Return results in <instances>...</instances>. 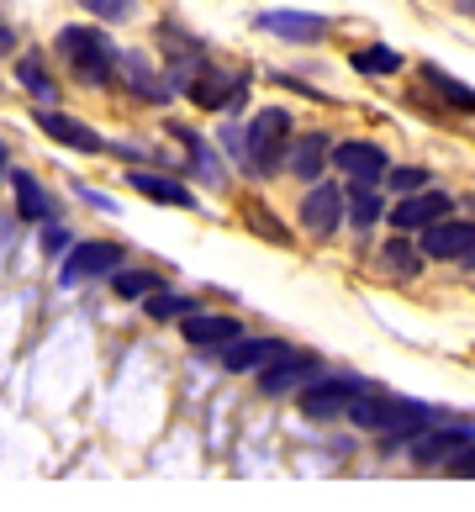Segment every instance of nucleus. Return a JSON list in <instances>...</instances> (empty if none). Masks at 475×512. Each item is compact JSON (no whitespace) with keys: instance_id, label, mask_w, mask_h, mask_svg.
<instances>
[{"instance_id":"f257e3e1","label":"nucleus","mask_w":475,"mask_h":512,"mask_svg":"<svg viewBox=\"0 0 475 512\" xmlns=\"http://www.w3.org/2000/svg\"><path fill=\"white\" fill-rule=\"evenodd\" d=\"M439 417H449V412L428 407V402H412V396H391V391L370 386V391L354 402L349 423L365 428V433H375L380 454H391V449H412V439H423V433L439 423Z\"/></svg>"},{"instance_id":"f03ea898","label":"nucleus","mask_w":475,"mask_h":512,"mask_svg":"<svg viewBox=\"0 0 475 512\" xmlns=\"http://www.w3.org/2000/svg\"><path fill=\"white\" fill-rule=\"evenodd\" d=\"M243 138H249V175H275V169L291 159V117H285L280 106H264L249 117V127H243Z\"/></svg>"},{"instance_id":"7ed1b4c3","label":"nucleus","mask_w":475,"mask_h":512,"mask_svg":"<svg viewBox=\"0 0 475 512\" xmlns=\"http://www.w3.org/2000/svg\"><path fill=\"white\" fill-rule=\"evenodd\" d=\"M59 53L69 59V69L80 74V85H111V74H117V48L106 43L95 27H64L59 32Z\"/></svg>"},{"instance_id":"20e7f679","label":"nucleus","mask_w":475,"mask_h":512,"mask_svg":"<svg viewBox=\"0 0 475 512\" xmlns=\"http://www.w3.org/2000/svg\"><path fill=\"white\" fill-rule=\"evenodd\" d=\"M465 449H475V417H439L423 439H412L407 460L417 470H444L449 460H460Z\"/></svg>"},{"instance_id":"39448f33","label":"nucleus","mask_w":475,"mask_h":512,"mask_svg":"<svg viewBox=\"0 0 475 512\" xmlns=\"http://www.w3.org/2000/svg\"><path fill=\"white\" fill-rule=\"evenodd\" d=\"M365 391H370L365 375H349V370L344 375H322V381H312L307 391L296 396V407L307 412L312 423H333V417H349Z\"/></svg>"},{"instance_id":"423d86ee","label":"nucleus","mask_w":475,"mask_h":512,"mask_svg":"<svg viewBox=\"0 0 475 512\" xmlns=\"http://www.w3.org/2000/svg\"><path fill=\"white\" fill-rule=\"evenodd\" d=\"M127 264V249L122 243H111V238H85V243H74V249L64 254L59 264V286H85V280H101V275H117Z\"/></svg>"},{"instance_id":"0eeeda50","label":"nucleus","mask_w":475,"mask_h":512,"mask_svg":"<svg viewBox=\"0 0 475 512\" xmlns=\"http://www.w3.org/2000/svg\"><path fill=\"white\" fill-rule=\"evenodd\" d=\"M333 169L349 185H380L391 175V154L380 143H370V138H344L333 148Z\"/></svg>"},{"instance_id":"6e6552de","label":"nucleus","mask_w":475,"mask_h":512,"mask_svg":"<svg viewBox=\"0 0 475 512\" xmlns=\"http://www.w3.org/2000/svg\"><path fill=\"white\" fill-rule=\"evenodd\" d=\"M312 381H322V359L317 354H285L280 365H270L259 375V396H270V402H280V396H301Z\"/></svg>"},{"instance_id":"1a4fd4ad","label":"nucleus","mask_w":475,"mask_h":512,"mask_svg":"<svg viewBox=\"0 0 475 512\" xmlns=\"http://www.w3.org/2000/svg\"><path fill=\"white\" fill-rule=\"evenodd\" d=\"M185 96L196 101L201 111H238L243 96H249V74H227V69H212V64H206L196 80H190Z\"/></svg>"},{"instance_id":"9d476101","label":"nucleus","mask_w":475,"mask_h":512,"mask_svg":"<svg viewBox=\"0 0 475 512\" xmlns=\"http://www.w3.org/2000/svg\"><path fill=\"white\" fill-rule=\"evenodd\" d=\"M444 217H454V196L449 191H417V196H402L391 206V227L396 233H428V227H439Z\"/></svg>"},{"instance_id":"9b49d317","label":"nucleus","mask_w":475,"mask_h":512,"mask_svg":"<svg viewBox=\"0 0 475 512\" xmlns=\"http://www.w3.org/2000/svg\"><path fill=\"white\" fill-rule=\"evenodd\" d=\"M344 222H349V191H338V185H312V191L301 196V227H307L312 238H333Z\"/></svg>"},{"instance_id":"f8f14e48","label":"nucleus","mask_w":475,"mask_h":512,"mask_svg":"<svg viewBox=\"0 0 475 512\" xmlns=\"http://www.w3.org/2000/svg\"><path fill=\"white\" fill-rule=\"evenodd\" d=\"M285 354H296L285 338H238L233 349H222L217 359H222V370L227 375H264L270 365H280Z\"/></svg>"},{"instance_id":"ddd939ff","label":"nucleus","mask_w":475,"mask_h":512,"mask_svg":"<svg viewBox=\"0 0 475 512\" xmlns=\"http://www.w3.org/2000/svg\"><path fill=\"white\" fill-rule=\"evenodd\" d=\"M180 333H185L190 349H212V354H222V349H233L238 338H243V322L227 317V312H190V317L180 322Z\"/></svg>"},{"instance_id":"4468645a","label":"nucleus","mask_w":475,"mask_h":512,"mask_svg":"<svg viewBox=\"0 0 475 512\" xmlns=\"http://www.w3.org/2000/svg\"><path fill=\"white\" fill-rule=\"evenodd\" d=\"M159 43H164V59H169V80H175V90H190V80L206 69V48L196 43V37H185L175 22L159 27Z\"/></svg>"},{"instance_id":"2eb2a0df","label":"nucleus","mask_w":475,"mask_h":512,"mask_svg":"<svg viewBox=\"0 0 475 512\" xmlns=\"http://www.w3.org/2000/svg\"><path fill=\"white\" fill-rule=\"evenodd\" d=\"M417 243H423V254H428V259H454V264H465V259L475 254V222H465V217H444L439 227L417 233Z\"/></svg>"},{"instance_id":"dca6fc26","label":"nucleus","mask_w":475,"mask_h":512,"mask_svg":"<svg viewBox=\"0 0 475 512\" xmlns=\"http://www.w3.org/2000/svg\"><path fill=\"white\" fill-rule=\"evenodd\" d=\"M37 127H43L53 143L74 148V154H101V148H106V138H101V132H95V127H85V122H74L69 111H59V106H37Z\"/></svg>"},{"instance_id":"f3484780","label":"nucleus","mask_w":475,"mask_h":512,"mask_svg":"<svg viewBox=\"0 0 475 512\" xmlns=\"http://www.w3.org/2000/svg\"><path fill=\"white\" fill-rule=\"evenodd\" d=\"M117 74L127 80V90L138 101H148V106H164L169 96H175V80H159L154 74V64L143 59V53H117Z\"/></svg>"},{"instance_id":"a211bd4d","label":"nucleus","mask_w":475,"mask_h":512,"mask_svg":"<svg viewBox=\"0 0 475 512\" xmlns=\"http://www.w3.org/2000/svg\"><path fill=\"white\" fill-rule=\"evenodd\" d=\"M333 138L328 132H301V138L291 143V159H285V169H291L296 180H307V185H317L322 180V169L333 164Z\"/></svg>"},{"instance_id":"6ab92c4d","label":"nucleus","mask_w":475,"mask_h":512,"mask_svg":"<svg viewBox=\"0 0 475 512\" xmlns=\"http://www.w3.org/2000/svg\"><path fill=\"white\" fill-rule=\"evenodd\" d=\"M259 32H275L285 43H322V37H328V16H317V11H264Z\"/></svg>"},{"instance_id":"aec40b11","label":"nucleus","mask_w":475,"mask_h":512,"mask_svg":"<svg viewBox=\"0 0 475 512\" xmlns=\"http://www.w3.org/2000/svg\"><path fill=\"white\" fill-rule=\"evenodd\" d=\"M127 185L138 196H148V201H159V206H180V212H196V191L190 185H180L175 175H154V169H127Z\"/></svg>"},{"instance_id":"412c9836","label":"nucleus","mask_w":475,"mask_h":512,"mask_svg":"<svg viewBox=\"0 0 475 512\" xmlns=\"http://www.w3.org/2000/svg\"><path fill=\"white\" fill-rule=\"evenodd\" d=\"M423 264H428V254H423V243H417L412 233H396V238L380 243V270H386L391 280H417Z\"/></svg>"},{"instance_id":"4be33fe9","label":"nucleus","mask_w":475,"mask_h":512,"mask_svg":"<svg viewBox=\"0 0 475 512\" xmlns=\"http://www.w3.org/2000/svg\"><path fill=\"white\" fill-rule=\"evenodd\" d=\"M11 196H16V217L22 222H53V196H48V185L37 180V175H27V169H16L11 175Z\"/></svg>"},{"instance_id":"5701e85b","label":"nucleus","mask_w":475,"mask_h":512,"mask_svg":"<svg viewBox=\"0 0 475 512\" xmlns=\"http://www.w3.org/2000/svg\"><path fill=\"white\" fill-rule=\"evenodd\" d=\"M16 80H22V90H27L37 106H53V101H59V80L48 74L43 53H22V59H16Z\"/></svg>"},{"instance_id":"b1692460","label":"nucleus","mask_w":475,"mask_h":512,"mask_svg":"<svg viewBox=\"0 0 475 512\" xmlns=\"http://www.w3.org/2000/svg\"><path fill=\"white\" fill-rule=\"evenodd\" d=\"M380 217H391V206H386V196H380V185H349V227L370 233Z\"/></svg>"},{"instance_id":"393cba45","label":"nucleus","mask_w":475,"mask_h":512,"mask_svg":"<svg viewBox=\"0 0 475 512\" xmlns=\"http://www.w3.org/2000/svg\"><path fill=\"white\" fill-rule=\"evenodd\" d=\"M423 80H428V90H433V96H439L444 106H454V111H475V85L449 80L439 64H423Z\"/></svg>"},{"instance_id":"a878e982","label":"nucleus","mask_w":475,"mask_h":512,"mask_svg":"<svg viewBox=\"0 0 475 512\" xmlns=\"http://www.w3.org/2000/svg\"><path fill=\"white\" fill-rule=\"evenodd\" d=\"M175 138L190 148V169H196L206 185H227V169H222V159H217V148H206L196 132H185V127H175Z\"/></svg>"},{"instance_id":"bb28decb","label":"nucleus","mask_w":475,"mask_h":512,"mask_svg":"<svg viewBox=\"0 0 475 512\" xmlns=\"http://www.w3.org/2000/svg\"><path fill=\"white\" fill-rule=\"evenodd\" d=\"M111 291H117L122 301H148L154 291H164V275L159 270H127L122 264V270L111 275Z\"/></svg>"},{"instance_id":"cd10ccee","label":"nucleus","mask_w":475,"mask_h":512,"mask_svg":"<svg viewBox=\"0 0 475 512\" xmlns=\"http://www.w3.org/2000/svg\"><path fill=\"white\" fill-rule=\"evenodd\" d=\"M143 312L154 317V322H185L190 312H196V301H190L185 291H154L143 301Z\"/></svg>"},{"instance_id":"c85d7f7f","label":"nucleus","mask_w":475,"mask_h":512,"mask_svg":"<svg viewBox=\"0 0 475 512\" xmlns=\"http://www.w3.org/2000/svg\"><path fill=\"white\" fill-rule=\"evenodd\" d=\"M349 64H354V74H370V80H380V74H396V69H402V53L375 43V48H359Z\"/></svg>"},{"instance_id":"c756f323","label":"nucleus","mask_w":475,"mask_h":512,"mask_svg":"<svg viewBox=\"0 0 475 512\" xmlns=\"http://www.w3.org/2000/svg\"><path fill=\"white\" fill-rule=\"evenodd\" d=\"M428 185H433V175L417 164H391V175H386V191H396V196H417V191H428Z\"/></svg>"},{"instance_id":"7c9ffc66","label":"nucleus","mask_w":475,"mask_h":512,"mask_svg":"<svg viewBox=\"0 0 475 512\" xmlns=\"http://www.w3.org/2000/svg\"><path fill=\"white\" fill-rule=\"evenodd\" d=\"M90 16H101V22H127L132 16V0H80Z\"/></svg>"},{"instance_id":"2f4dec72","label":"nucleus","mask_w":475,"mask_h":512,"mask_svg":"<svg viewBox=\"0 0 475 512\" xmlns=\"http://www.w3.org/2000/svg\"><path fill=\"white\" fill-rule=\"evenodd\" d=\"M249 227H254V233H264L270 243H291V233H285V227L264 212V206H249Z\"/></svg>"},{"instance_id":"473e14b6","label":"nucleus","mask_w":475,"mask_h":512,"mask_svg":"<svg viewBox=\"0 0 475 512\" xmlns=\"http://www.w3.org/2000/svg\"><path fill=\"white\" fill-rule=\"evenodd\" d=\"M69 249H74L69 227H59V222H43V254H69Z\"/></svg>"},{"instance_id":"72a5a7b5","label":"nucleus","mask_w":475,"mask_h":512,"mask_svg":"<svg viewBox=\"0 0 475 512\" xmlns=\"http://www.w3.org/2000/svg\"><path fill=\"white\" fill-rule=\"evenodd\" d=\"M444 476H454V481H475V449H465L460 460H449V465H444Z\"/></svg>"},{"instance_id":"f704fd0d","label":"nucleus","mask_w":475,"mask_h":512,"mask_svg":"<svg viewBox=\"0 0 475 512\" xmlns=\"http://www.w3.org/2000/svg\"><path fill=\"white\" fill-rule=\"evenodd\" d=\"M74 191H80V201H90L95 212H117V201H106L101 191H85V185H74Z\"/></svg>"},{"instance_id":"c9c22d12","label":"nucleus","mask_w":475,"mask_h":512,"mask_svg":"<svg viewBox=\"0 0 475 512\" xmlns=\"http://www.w3.org/2000/svg\"><path fill=\"white\" fill-rule=\"evenodd\" d=\"M16 48V37H11V27H0V53H11Z\"/></svg>"},{"instance_id":"e433bc0d","label":"nucleus","mask_w":475,"mask_h":512,"mask_svg":"<svg viewBox=\"0 0 475 512\" xmlns=\"http://www.w3.org/2000/svg\"><path fill=\"white\" fill-rule=\"evenodd\" d=\"M6 164H11V154H6V143H0V175H6Z\"/></svg>"},{"instance_id":"4c0bfd02","label":"nucleus","mask_w":475,"mask_h":512,"mask_svg":"<svg viewBox=\"0 0 475 512\" xmlns=\"http://www.w3.org/2000/svg\"><path fill=\"white\" fill-rule=\"evenodd\" d=\"M460 11H475V0H460Z\"/></svg>"}]
</instances>
